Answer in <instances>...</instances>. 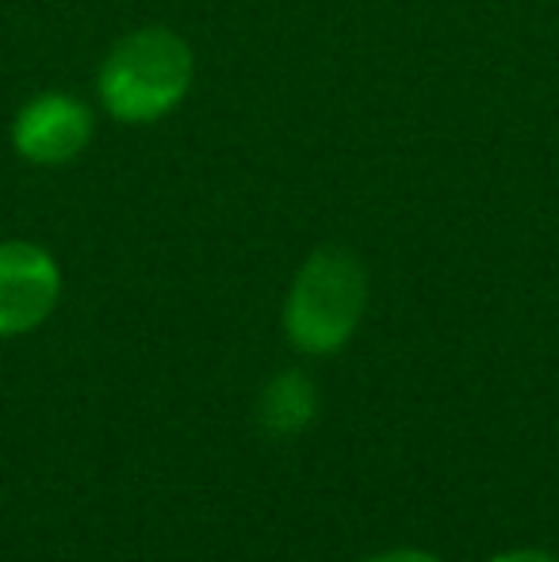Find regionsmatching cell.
<instances>
[{
	"mask_svg": "<svg viewBox=\"0 0 559 562\" xmlns=\"http://www.w3.org/2000/svg\"><path fill=\"white\" fill-rule=\"evenodd\" d=\"M314 417V391L299 371H283L272 379L261 394V425L277 437H291V432L306 429Z\"/></svg>",
	"mask_w": 559,
	"mask_h": 562,
	"instance_id": "5b68a950",
	"label": "cell"
},
{
	"mask_svg": "<svg viewBox=\"0 0 559 562\" xmlns=\"http://www.w3.org/2000/svg\"><path fill=\"white\" fill-rule=\"evenodd\" d=\"M368 303V280L360 260L349 249H326L311 252L295 276V288L288 295V311H283V326L295 348L314 356H326L342 348L353 337L360 314Z\"/></svg>",
	"mask_w": 559,
	"mask_h": 562,
	"instance_id": "7a4b0ae2",
	"label": "cell"
},
{
	"mask_svg": "<svg viewBox=\"0 0 559 562\" xmlns=\"http://www.w3.org/2000/svg\"><path fill=\"white\" fill-rule=\"evenodd\" d=\"M192 81V50L165 27H146L115 43L97 77L104 108L123 123H149L185 100Z\"/></svg>",
	"mask_w": 559,
	"mask_h": 562,
	"instance_id": "6da1fadb",
	"label": "cell"
},
{
	"mask_svg": "<svg viewBox=\"0 0 559 562\" xmlns=\"http://www.w3.org/2000/svg\"><path fill=\"white\" fill-rule=\"evenodd\" d=\"M92 115L81 100L46 92L31 100L12 126V142L27 161L35 165H66L89 146Z\"/></svg>",
	"mask_w": 559,
	"mask_h": 562,
	"instance_id": "277c9868",
	"label": "cell"
},
{
	"mask_svg": "<svg viewBox=\"0 0 559 562\" xmlns=\"http://www.w3.org/2000/svg\"><path fill=\"white\" fill-rule=\"evenodd\" d=\"M62 291L58 265L31 241H0V337L35 329Z\"/></svg>",
	"mask_w": 559,
	"mask_h": 562,
	"instance_id": "3957f363",
	"label": "cell"
},
{
	"mask_svg": "<svg viewBox=\"0 0 559 562\" xmlns=\"http://www.w3.org/2000/svg\"><path fill=\"white\" fill-rule=\"evenodd\" d=\"M491 562H559V559L548 555V551H510V555H499Z\"/></svg>",
	"mask_w": 559,
	"mask_h": 562,
	"instance_id": "52a82bcc",
	"label": "cell"
},
{
	"mask_svg": "<svg viewBox=\"0 0 559 562\" xmlns=\"http://www.w3.org/2000/svg\"><path fill=\"white\" fill-rule=\"evenodd\" d=\"M365 562H440V559L425 555V551H383V555H372Z\"/></svg>",
	"mask_w": 559,
	"mask_h": 562,
	"instance_id": "8992f818",
	"label": "cell"
}]
</instances>
